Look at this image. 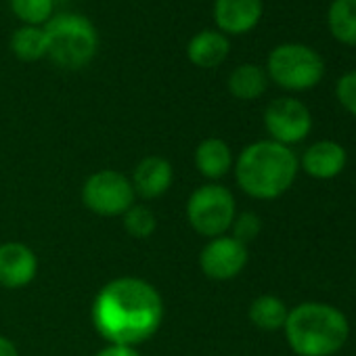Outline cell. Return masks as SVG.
Returning a JSON list of instances; mask_svg holds the SVG:
<instances>
[{
    "instance_id": "6da1fadb",
    "label": "cell",
    "mask_w": 356,
    "mask_h": 356,
    "mask_svg": "<svg viewBox=\"0 0 356 356\" xmlns=\"http://www.w3.org/2000/svg\"><path fill=\"white\" fill-rule=\"evenodd\" d=\"M90 318L97 333L115 346L151 339L163 321V300L155 285L138 277H118L95 296Z\"/></svg>"
},
{
    "instance_id": "7a4b0ae2",
    "label": "cell",
    "mask_w": 356,
    "mask_h": 356,
    "mask_svg": "<svg viewBox=\"0 0 356 356\" xmlns=\"http://www.w3.org/2000/svg\"><path fill=\"white\" fill-rule=\"evenodd\" d=\"M233 170L235 181L245 195L270 202L279 200L293 187L300 161L291 147L264 138L243 147Z\"/></svg>"
},
{
    "instance_id": "3957f363",
    "label": "cell",
    "mask_w": 356,
    "mask_h": 356,
    "mask_svg": "<svg viewBox=\"0 0 356 356\" xmlns=\"http://www.w3.org/2000/svg\"><path fill=\"white\" fill-rule=\"evenodd\" d=\"M283 331L298 356H333L350 337V321L337 306L302 302L289 310Z\"/></svg>"
},
{
    "instance_id": "277c9868",
    "label": "cell",
    "mask_w": 356,
    "mask_h": 356,
    "mask_svg": "<svg viewBox=\"0 0 356 356\" xmlns=\"http://www.w3.org/2000/svg\"><path fill=\"white\" fill-rule=\"evenodd\" d=\"M49 38V59L63 70L86 67L99 51L95 24L80 13H55L44 26Z\"/></svg>"
},
{
    "instance_id": "5b68a950",
    "label": "cell",
    "mask_w": 356,
    "mask_h": 356,
    "mask_svg": "<svg viewBox=\"0 0 356 356\" xmlns=\"http://www.w3.org/2000/svg\"><path fill=\"white\" fill-rule=\"evenodd\" d=\"M266 76L287 92L316 88L325 78V59L304 42H281L266 57Z\"/></svg>"
},
{
    "instance_id": "8992f818",
    "label": "cell",
    "mask_w": 356,
    "mask_h": 356,
    "mask_svg": "<svg viewBox=\"0 0 356 356\" xmlns=\"http://www.w3.org/2000/svg\"><path fill=\"white\" fill-rule=\"evenodd\" d=\"M235 216V197L227 187L218 183L197 187L187 202V220L191 229L208 239L227 235V231H231Z\"/></svg>"
},
{
    "instance_id": "52a82bcc",
    "label": "cell",
    "mask_w": 356,
    "mask_h": 356,
    "mask_svg": "<svg viewBox=\"0 0 356 356\" xmlns=\"http://www.w3.org/2000/svg\"><path fill=\"white\" fill-rule=\"evenodd\" d=\"M136 195L130 178L118 170H99L82 185V204L97 216L115 218L134 204Z\"/></svg>"
},
{
    "instance_id": "ba28073f",
    "label": "cell",
    "mask_w": 356,
    "mask_h": 356,
    "mask_svg": "<svg viewBox=\"0 0 356 356\" xmlns=\"http://www.w3.org/2000/svg\"><path fill=\"white\" fill-rule=\"evenodd\" d=\"M264 128L270 140L285 147L298 145L312 132V113L296 97H279L264 109Z\"/></svg>"
},
{
    "instance_id": "9c48e42d",
    "label": "cell",
    "mask_w": 356,
    "mask_h": 356,
    "mask_svg": "<svg viewBox=\"0 0 356 356\" xmlns=\"http://www.w3.org/2000/svg\"><path fill=\"white\" fill-rule=\"evenodd\" d=\"M248 245L231 235L210 239L200 252V268L212 281H231L239 277L248 266Z\"/></svg>"
},
{
    "instance_id": "30bf717a",
    "label": "cell",
    "mask_w": 356,
    "mask_h": 356,
    "mask_svg": "<svg viewBox=\"0 0 356 356\" xmlns=\"http://www.w3.org/2000/svg\"><path fill=\"white\" fill-rule=\"evenodd\" d=\"M264 15V0H214L212 19L225 36H245L258 28Z\"/></svg>"
},
{
    "instance_id": "8fae6325",
    "label": "cell",
    "mask_w": 356,
    "mask_h": 356,
    "mask_svg": "<svg viewBox=\"0 0 356 356\" xmlns=\"http://www.w3.org/2000/svg\"><path fill=\"white\" fill-rule=\"evenodd\" d=\"M38 275L36 252L19 241L0 243V287L22 289L28 287Z\"/></svg>"
},
{
    "instance_id": "7c38bea8",
    "label": "cell",
    "mask_w": 356,
    "mask_h": 356,
    "mask_svg": "<svg viewBox=\"0 0 356 356\" xmlns=\"http://www.w3.org/2000/svg\"><path fill=\"white\" fill-rule=\"evenodd\" d=\"M300 170L316 181H331L337 178L348 163L346 147L337 140H316L304 149L302 157H298Z\"/></svg>"
},
{
    "instance_id": "4fadbf2b",
    "label": "cell",
    "mask_w": 356,
    "mask_h": 356,
    "mask_svg": "<svg viewBox=\"0 0 356 356\" xmlns=\"http://www.w3.org/2000/svg\"><path fill=\"white\" fill-rule=\"evenodd\" d=\"M172 178H174V170L165 157L147 155L136 163L130 183L134 195L143 200H157L172 187Z\"/></svg>"
},
{
    "instance_id": "5bb4252c",
    "label": "cell",
    "mask_w": 356,
    "mask_h": 356,
    "mask_svg": "<svg viewBox=\"0 0 356 356\" xmlns=\"http://www.w3.org/2000/svg\"><path fill=\"white\" fill-rule=\"evenodd\" d=\"M231 55V40L218 30H202L187 44V59L200 70L220 67Z\"/></svg>"
},
{
    "instance_id": "9a60e30c",
    "label": "cell",
    "mask_w": 356,
    "mask_h": 356,
    "mask_svg": "<svg viewBox=\"0 0 356 356\" xmlns=\"http://www.w3.org/2000/svg\"><path fill=\"white\" fill-rule=\"evenodd\" d=\"M235 165L233 149L225 138L210 136L204 138L195 149V168L197 172L208 178V181H218V178L227 176Z\"/></svg>"
},
{
    "instance_id": "2e32d148",
    "label": "cell",
    "mask_w": 356,
    "mask_h": 356,
    "mask_svg": "<svg viewBox=\"0 0 356 356\" xmlns=\"http://www.w3.org/2000/svg\"><path fill=\"white\" fill-rule=\"evenodd\" d=\"M268 76L262 65L256 63H241L237 65L227 80L229 92L239 101H256L268 88Z\"/></svg>"
},
{
    "instance_id": "e0dca14e",
    "label": "cell",
    "mask_w": 356,
    "mask_h": 356,
    "mask_svg": "<svg viewBox=\"0 0 356 356\" xmlns=\"http://www.w3.org/2000/svg\"><path fill=\"white\" fill-rule=\"evenodd\" d=\"M11 53L15 59L24 63H36L49 59V38L44 28L38 26H22L11 36Z\"/></svg>"
},
{
    "instance_id": "ac0fdd59",
    "label": "cell",
    "mask_w": 356,
    "mask_h": 356,
    "mask_svg": "<svg viewBox=\"0 0 356 356\" xmlns=\"http://www.w3.org/2000/svg\"><path fill=\"white\" fill-rule=\"evenodd\" d=\"M289 308L287 304L273 296V293H264L252 300L250 308H248V318L254 327L262 329V331H279L285 327Z\"/></svg>"
},
{
    "instance_id": "d6986e66",
    "label": "cell",
    "mask_w": 356,
    "mask_h": 356,
    "mask_svg": "<svg viewBox=\"0 0 356 356\" xmlns=\"http://www.w3.org/2000/svg\"><path fill=\"white\" fill-rule=\"evenodd\" d=\"M327 30L343 47H356V0H331Z\"/></svg>"
},
{
    "instance_id": "ffe728a7",
    "label": "cell",
    "mask_w": 356,
    "mask_h": 356,
    "mask_svg": "<svg viewBox=\"0 0 356 356\" xmlns=\"http://www.w3.org/2000/svg\"><path fill=\"white\" fill-rule=\"evenodd\" d=\"M9 7L22 26L42 28L55 15V0H9Z\"/></svg>"
},
{
    "instance_id": "44dd1931",
    "label": "cell",
    "mask_w": 356,
    "mask_h": 356,
    "mask_svg": "<svg viewBox=\"0 0 356 356\" xmlns=\"http://www.w3.org/2000/svg\"><path fill=\"white\" fill-rule=\"evenodd\" d=\"M124 229L132 239H147L157 229V218L153 210L145 204H132L122 216Z\"/></svg>"
},
{
    "instance_id": "7402d4cb",
    "label": "cell",
    "mask_w": 356,
    "mask_h": 356,
    "mask_svg": "<svg viewBox=\"0 0 356 356\" xmlns=\"http://www.w3.org/2000/svg\"><path fill=\"white\" fill-rule=\"evenodd\" d=\"M231 231L237 241H241L243 245L252 243L254 239H258L260 231H262V220L256 212H241L235 216L233 225H231Z\"/></svg>"
},
{
    "instance_id": "603a6c76",
    "label": "cell",
    "mask_w": 356,
    "mask_h": 356,
    "mask_svg": "<svg viewBox=\"0 0 356 356\" xmlns=\"http://www.w3.org/2000/svg\"><path fill=\"white\" fill-rule=\"evenodd\" d=\"M335 99L352 118H356V70H350L337 78Z\"/></svg>"
},
{
    "instance_id": "cb8c5ba5",
    "label": "cell",
    "mask_w": 356,
    "mask_h": 356,
    "mask_svg": "<svg viewBox=\"0 0 356 356\" xmlns=\"http://www.w3.org/2000/svg\"><path fill=\"white\" fill-rule=\"evenodd\" d=\"M95 356H140L136 352V348L130 346H115V343H107L103 350H99Z\"/></svg>"
},
{
    "instance_id": "d4e9b609",
    "label": "cell",
    "mask_w": 356,
    "mask_h": 356,
    "mask_svg": "<svg viewBox=\"0 0 356 356\" xmlns=\"http://www.w3.org/2000/svg\"><path fill=\"white\" fill-rule=\"evenodd\" d=\"M0 356H19L17 346L5 335H0Z\"/></svg>"
}]
</instances>
